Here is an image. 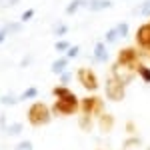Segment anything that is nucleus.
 I'll return each mask as SVG.
<instances>
[{"label":"nucleus","instance_id":"f257e3e1","mask_svg":"<svg viewBox=\"0 0 150 150\" xmlns=\"http://www.w3.org/2000/svg\"><path fill=\"white\" fill-rule=\"evenodd\" d=\"M78 110H80V98L74 92L66 98L54 100V104H52V112L58 116H74L78 114Z\"/></svg>","mask_w":150,"mask_h":150},{"label":"nucleus","instance_id":"f03ea898","mask_svg":"<svg viewBox=\"0 0 150 150\" xmlns=\"http://www.w3.org/2000/svg\"><path fill=\"white\" fill-rule=\"evenodd\" d=\"M26 118L32 126H44L50 122V108L44 102H32V106L26 112Z\"/></svg>","mask_w":150,"mask_h":150},{"label":"nucleus","instance_id":"7ed1b4c3","mask_svg":"<svg viewBox=\"0 0 150 150\" xmlns=\"http://www.w3.org/2000/svg\"><path fill=\"white\" fill-rule=\"evenodd\" d=\"M124 88H126V86L122 84V80L110 72V76L106 78V86H104V94H106V98L112 100V102H122L124 96H126V90H124Z\"/></svg>","mask_w":150,"mask_h":150},{"label":"nucleus","instance_id":"20e7f679","mask_svg":"<svg viewBox=\"0 0 150 150\" xmlns=\"http://www.w3.org/2000/svg\"><path fill=\"white\" fill-rule=\"evenodd\" d=\"M140 64V54L136 48H122L120 52H118V60H116V66L118 68H124V70H134L136 72V68H138Z\"/></svg>","mask_w":150,"mask_h":150},{"label":"nucleus","instance_id":"39448f33","mask_svg":"<svg viewBox=\"0 0 150 150\" xmlns=\"http://www.w3.org/2000/svg\"><path fill=\"white\" fill-rule=\"evenodd\" d=\"M80 110L84 116H88V118H92V116H100L104 112V102L98 98V96H86V98H82L80 100Z\"/></svg>","mask_w":150,"mask_h":150},{"label":"nucleus","instance_id":"423d86ee","mask_svg":"<svg viewBox=\"0 0 150 150\" xmlns=\"http://www.w3.org/2000/svg\"><path fill=\"white\" fill-rule=\"evenodd\" d=\"M76 78H78V82L82 84V88H86L88 92L98 90V76H96L94 70H90V68H78V70H76Z\"/></svg>","mask_w":150,"mask_h":150},{"label":"nucleus","instance_id":"0eeeda50","mask_svg":"<svg viewBox=\"0 0 150 150\" xmlns=\"http://www.w3.org/2000/svg\"><path fill=\"white\" fill-rule=\"evenodd\" d=\"M128 30H130V24L128 22H118L116 26H112V28L104 34V42H106V44H114L118 40H124L128 36Z\"/></svg>","mask_w":150,"mask_h":150},{"label":"nucleus","instance_id":"6e6552de","mask_svg":"<svg viewBox=\"0 0 150 150\" xmlns=\"http://www.w3.org/2000/svg\"><path fill=\"white\" fill-rule=\"evenodd\" d=\"M136 46H138L142 52L150 50V22L142 24L138 30H136Z\"/></svg>","mask_w":150,"mask_h":150},{"label":"nucleus","instance_id":"1a4fd4ad","mask_svg":"<svg viewBox=\"0 0 150 150\" xmlns=\"http://www.w3.org/2000/svg\"><path fill=\"white\" fill-rule=\"evenodd\" d=\"M92 54H94V60H96V62H108V58H110L108 48H106V42H96Z\"/></svg>","mask_w":150,"mask_h":150},{"label":"nucleus","instance_id":"9d476101","mask_svg":"<svg viewBox=\"0 0 150 150\" xmlns=\"http://www.w3.org/2000/svg\"><path fill=\"white\" fill-rule=\"evenodd\" d=\"M112 0H88V10L90 12H104L108 10V8H112Z\"/></svg>","mask_w":150,"mask_h":150},{"label":"nucleus","instance_id":"9b49d317","mask_svg":"<svg viewBox=\"0 0 150 150\" xmlns=\"http://www.w3.org/2000/svg\"><path fill=\"white\" fill-rule=\"evenodd\" d=\"M88 6V0H70L68 4H66V16H74L78 10H82V8H86Z\"/></svg>","mask_w":150,"mask_h":150},{"label":"nucleus","instance_id":"f8f14e48","mask_svg":"<svg viewBox=\"0 0 150 150\" xmlns=\"http://www.w3.org/2000/svg\"><path fill=\"white\" fill-rule=\"evenodd\" d=\"M68 62H70V60H68L66 56L56 58V60L50 64V70H52V74H58V76H60L62 72H66V68H68Z\"/></svg>","mask_w":150,"mask_h":150},{"label":"nucleus","instance_id":"ddd939ff","mask_svg":"<svg viewBox=\"0 0 150 150\" xmlns=\"http://www.w3.org/2000/svg\"><path fill=\"white\" fill-rule=\"evenodd\" d=\"M18 102H20L18 94H14L12 90H8V92H4V94H0V104H2V106H16Z\"/></svg>","mask_w":150,"mask_h":150},{"label":"nucleus","instance_id":"4468645a","mask_svg":"<svg viewBox=\"0 0 150 150\" xmlns=\"http://www.w3.org/2000/svg\"><path fill=\"white\" fill-rule=\"evenodd\" d=\"M70 94H72V90H70L68 86H62V84H58V86L52 88V96H54V100L66 98V96H70Z\"/></svg>","mask_w":150,"mask_h":150},{"label":"nucleus","instance_id":"2eb2a0df","mask_svg":"<svg viewBox=\"0 0 150 150\" xmlns=\"http://www.w3.org/2000/svg\"><path fill=\"white\" fill-rule=\"evenodd\" d=\"M22 130H24V126L20 124V122H12V124H8V128H6V136L8 138H14V136H18V134H22Z\"/></svg>","mask_w":150,"mask_h":150},{"label":"nucleus","instance_id":"dca6fc26","mask_svg":"<svg viewBox=\"0 0 150 150\" xmlns=\"http://www.w3.org/2000/svg\"><path fill=\"white\" fill-rule=\"evenodd\" d=\"M36 96H38V88L36 86H28L22 94H18V98H20V102H26V100H34Z\"/></svg>","mask_w":150,"mask_h":150},{"label":"nucleus","instance_id":"f3484780","mask_svg":"<svg viewBox=\"0 0 150 150\" xmlns=\"http://www.w3.org/2000/svg\"><path fill=\"white\" fill-rule=\"evenodd\" d=\"M134 16H150V0H144L142 4H138L136 8H134V12H132Z\"/></svg>","mask_w":150,"mask_h":150},{"label":"nucleus","instance_id":"a211bd4d","mask_svg":"<svg viewBox=\"0 0 150 150\" xmlns=\"http://www.w3.org/2000/svg\"><path fill=\"white\" fill-rule=\"evenodd\" d=\"M52 34L58 36V38L66 36V34H68V24H64V22H56V24H54V28H52Z\"/></svg>","mask_w":150,"mask_h":150},{"label":"nucleus","instance_id":"6ab92c4d","mask_svg":"<svg viewBox=\"0 0 150 150\" xmlns=\"http://www.w3.org/2000/svg\"><path fill=\"white\" fill-rule=\"evenodd\" d=\"M136 74H138V76L146 82V84H150V66H146V64H138Z\"/></svg>","mask_w":150,"mask_h":150},{"label":"nucleus","instance_id":"aec40b11","mask_svg":"<svg viewBox=\"0 0 150 150\" xmlns=\"http://www.w3.org/2000/svg\"><path fill=\"white\" fill-rule=\"evenodd\" d=\"M70 46H72V44H70L66 38H60L56 44H54V50H56V52H62V54H66V52L70 50Z\"/></svg>","mask_w":150,"mask_h":150},{"label":"nucleus","instance_id":"412c9836","mask_svg":"<svg viewBox=\"0 0 150 150\" xmlns=\"http://www.w3.org/2000/svg\"><path fill=\"white\" fill-rule=\"evenodd\" d=\"M14 150H34V144H32L30 140H20V142L14 146Z\"/></svg>","mask_w":150,"mask_h":150},{"label":"nucleus","instance_id":"4be33fe9","mask_svg":"<svg viewBox=\"0 0 150 150\" xmlns=\"http://www.w3.org/2000/svg\"><path fill=\"white\" fill-rule=\"evenodd\" d=\"M6 30H8V34H16V32L22 30V24L20 22H8L6 24Z\"/></svg>","mask_w":150,"mask_h":150},{"label":"nucleus","instance_id":"5701e85b","mask_svg":"<svg viewBox=\"0 0 150 150\" xmlns=\"http://www.w3.org/2000/svg\"><path fill=\"white\" fill-rule=\"evenodd\" d=\"M70 82H72V72H68V70L62 72V74H60V84H62V86H68Z\"/></svg>","mask_w":150,"mask_h":150},{"label":"nucleus","instance_id":"b1692460","mask_svg":"<svg viewBox=\"0 0 150 150\" xmlns=\"http://www.w3.org/2000/svg\"><path fill=\"white\" fill-rule=\"evenodd\" d=\"M78 54H80V46H74V44H72V46H70V50L66 52V54H64V56L68 58V60H72V58L78 56Z\"/></svg>","mask_w":150,"mask_h":150},{"label":"nucleus","instance_id":"393cba45","mask_svg":"<svg viewBox=\"0 0 150 150\" xmlns=\"http://www.w3.org/2000/svg\"><path fill=\"white\" fill-rule=\"evenodd\" d=\"M32 16H34V8H28V10H24V12H22V16H20V22H28Z\"/></svg>","mask_w":150,"mask_h":150},{"label":"nucleus","instance_id":"a878e982","mask_svg":"<svg viewBox=\"0 0 150 150\" xmlns=\"http://www.w3.org/2000/svg\"><path fill=\"white\" fill-rule=\"evenodd\" d=\"M20 0H0V6H4V8H12V6H16Z\"/></svg>","mask_w":150,"mask_h":150},{"label":"nucleus","instance_id":"bb28decb","mask_svg":"<svg viewBox=\"0 0 150 150\" xmlns=\"http://www.w3.org/2000/svg\"><path fill=\"white\" fill-rule=\"evenodd\" d=\"M0 128H2V132H6V128H8V118H6V114H0Z\"/></svg>","mask_w":150,"mask_h":150},{"label":"nucleus","instance_id":"cd10ccee","mask_svg":"<svg viewBox=\"0 0 150 150\" xmlns=\"http://www.w3.org/2000/svg\"><path fill=\"white\" fill-rule=\"evenodd\" d=\"M6 38H8V30H6V26H2L0 28V44L6 42Z\"/></svg>","mask_w":150,"mask_h":150},{"label":"nucleus","instance_id":"c85d7f7f","mask_svg":"<svg viewBox=\"0 0 150 150\" xmlns=\"http://www.w3.org/2000/svg\"><path fill=\"white\" fill-rule=\"evenodd\" d=\"M30 62H32V56H24V60L20 62V66H28Z\"/></svg>","mask_w":150,"mask_h":150},{"label":"nucleus","instance_id":"c756f323","mask_svg":"<svg viewBox=\"0 0 150 150\" xmlns=\"http://www.w3.org/2000/svg\"><path fill=\"white\" fill-rule=\"evenodd\" d=\"M144 54H146V56H148V58H150V50H146V52H144Z\"/></svg>","mask_w":150,"mask_h":150}]
</instances>
